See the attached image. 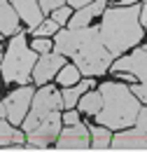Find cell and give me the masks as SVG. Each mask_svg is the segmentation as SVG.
Returning <instances> with one entry per match:
<instances>
[{"mask_svg": "<svg viewBox=\"0 0 147 152\" xmlns=\"http://www.w3.org/2000/svg\"><path fill=\"white\" fill-rule=\"evenodd\" d=\"M54 52L63 56H73L75 66L84 77L103 75L112 66V54L100 38L98 26H84V28H65L56 33Z\"/></svg>", "mask_w": 147, "mask_h": 152, "instance_id": "obj_1", "label": "cell"}, {"mask_svg": "<svg viewBox=\"0 0 147 152\" xmlns=\"http://www.w3.org/2000/svg\"><path fill=\"white\" fill-rule=\"evenodd\" d=\"M140 5H117L105 7L100 21V38L112 56H119L140 45L143 40V23H140Z\"/></svg>", "mask_w": 147, "mask_h": 152, "instance_id": "obj_2", "label": "cell"}, {"mask_svg": "<svg viewBox=\"0 0 147 152\" xmlns=\"http://www.w3.org/2000/svg\"><path fill=\"white\" fill-rule=\"evenodd\" d=\"M103 94V108L96 115V122L108 129H129L135 124V117L140 113V98L131 91L129 84L124 82H103L98 87Z\"/></svg>", "mask_w": 147, "mask_h": 152, "instance_id": "obj_3", "label": "cell"}, {"mask_svg": "<svg viewBox=\"0 0 147 152\" xmlns=\"http://www.w3.org/2000/svg\"><path fill=\"white\" fill-rule=\"evenodd\" d=\"M33 66H35V49L28 47L26 35L19 31L9 40L7 54L2 56V63H0L5 84H14V82L17 84H28L33 80Z\"/></svg>", "mask_w": 147, "mask_h": 152, "instance_id": "obj_4", "label": "cell"}, {"mask_svg": "<svg viewBox=\"0 0 147 152\" xmlns=\"http://www.w3.org/2000/svg\"><path fill=\"white\" fill-rule=\"evenodd\" d=\"M63 108V94L54 89V87H47V84H42V89L33 94V101H31V110L26 115V119H23V129L26 133L33 131L40 122H44L49 115L58 113Z\"/></svg>", "mask_w": 147, "mask_h": 152, "instance_id": "obj_5", "label": "cell"}, {"mask_svg": "<svg viewBox=\"0 0 147 152\" xmlns=\"http://www.w3.org/2000/svg\"><path fill=\"white\" fill-rule=\"evenodd\" d=\"M110 70L112 73H117V70H129V73H133L138 82L129 84V87H131V91L140 98V103L147 105V49L133 47L131 54H124V56H119L112 63Z\"/></svg>", "mask_w": 147, "mask_h": 152, "instance_id": "obj_6", "label": "cell"}, {"mask_svg": "<svg viewBox=\"0 0 147 152\" xmlns=\"http://www.w3.org/2000/svg\"><path fill=\"white\" fill-rule=\"evenodd\" d=\"M61 124H63V115H58V113L49 115L44 122L37 124L33 131L26 133V140H28L26 150H47L56 138H58V133H61Z\"/></svg>", "mask_w": 147, "mask_h": 152, "instance_id": "obj_7", "label": "cell"}, {"mask_svg": "<svg viewBox=\"0 0 147 152\" xmlns=\"http://www.w3.org/2000/svg\"><path fill=\"white\" fill-rule=\"evenodd\" d=\"M33 94H35V89H33V87H28V84H23V87L17 89V91H9V96L5 98L7 119H9L14 126H17V124H23L26 115H28V110H31Z\"/></svg>", "mask_w": 147, "mask_h": 152, "instance_id": "obj_8", "label": "cell"}, {"mask_svg": "<svg viewBox=\"0 0 147 152\" xmlns=\"http://www.w3.org/2000/svg\"><path fill=\"white\" fill-rule=\"evenodd\" d=\"M89 126H84L82 122L68 124V129L58 133L56 138V150H89Z\"/></svg>", "mask_w": 147, "mask_h": 152, "instance_id": "obj_9", "label": "cell"}, {"mask_svg": "<svg viewBox=\"0 0 147 152\" xmlns=\"http://www.w3.org/2000/svg\"><path fill=\"white\" fill-rule=\"evenodd\" d=\"M65 66V56L63 54H58V52H47V54H40V58L35 61V66H33V80H35V84H47L52 77L61 70Z\"/></svg>", "mask_w": 147, "mask_h": 152, "instance_id": "obj_10", "label": "cell"}, {"mask_svg": "<svg viewBox=\"0 0 147 152\" xmlns=\"http://www.w3.org/2000/svg\"><path fill=\"white\" fill-rule=\"evenodd\" d=\"M112 150H147V131L129 129L112 136Z\"/></svg>", "mask_w": 147, "mask_h": 152, "instance_id": "obj_11", "label": "cell"}, {"mask_svg": "<svg viewBox=\"0 0 147 152\" xmlns=\"http://www.w3.org/2000/svg\"><path fill=\"white\" fill-rule=\"evenodd\" d=\"M105 7H108V0H93L89 5L79 7L73 17H70L68 28H84V26H91L93 17H100V14L105 12Z\"/></svg>", "mask_w": 147, "mask_h": 152, "instance_id": "obj_12", "label": "cell"}, {"mask_svg": "<svg viewBox=\"0 0 147 152\" xmlns=\"http://www.w3.org/2000/svg\"><path fill=\"white\" fill-rule=\"evenodd\" d=\"M12 5L17 10V14L28 23V31L37 28L44 21V12L40 7V0H12Z\"/></svg>", "mask_w": 147, "mask_h": 152, "instance_id": "obj_13", "label": "cell"}, {"mask_svg": "<svg viewBox=\"0 0 147 152\" xmlns=\"http://www.w3.org/2000/svg\"><path fill=\"white\" fill-rule=\"evenodd\" d=\"M0 33L2 35H14L19 33V14L12 2L0 0Z\"/></svg>", "mask_w": 147, "mask_h": 152, "instance_id": "obj_14", "label": "cell"}, {"mask_svg": "<svg viewBox=\"0 0 147 152\" xmlns=\"http://www.w3.org/2000/svg\"><path fill=\"white\" fill-rule=\"evenodd\" d=\"M93 87V80L91 77H87V80H79L77 84H73V87H65L61 94H63V108H75L77 103H79V98H82V94L84 91H89Z\"/></svg>", "mask_w": 147, "mask_h": 152, "instance_id": "obj_15", "label": "cell"}, {"mask_svg": "<svg viewBox=\"0 0 147 152\" xmlns=\"http://www.w3.org/2000/svg\"><path fill=\"white\" fill-rule=\"evenodd\" d=\"M23 140H26V136L19 131V129H14L12 122H5L0 117V148L5 150L9 145H23Z\"/></svg>", "mask_w": 147, "mask_h": 152, "instance_id": "obj_16", "label": "cell"}, {"mask_svg": "<svg viewBox=\"0 0 147 152\" xmlns=\"http://www.w3.org/2000/svg\"><path fill=\"white\" fill-rule=\"evenodd\" d=\"M79 110L84 115H89V117H96V115L100 113V108H103V94L100 91H84L82 98H79Z\"/></svg>", "mask_w": 147, "mask_h": 152, "instance_id": "obj_17", "label": "cell"}, {"mask_svg": "<svg viewBox=\"0 0 147 152\" xmlns=\"http://www.w3.org/2000/svg\"><path fill=\"white\" fill-rule=\"evenodd\" d=\"M110 145H112L110 129L103 126V124L91 126V148H93V150H110Z\"/></svg>", "mask_w": 147, "mask_h": 152, "instance_id": "obj_18", "label": "cell"}, {"mask_svg": "<svg viewBox=\"0 0 147 152\" xmlns=\"http://www.w3.org/2000/svg\"><path fill=\"white\" fill-rule=\"evenodd\" d=\"M79 77H82L79 68H77L75 63H70V66H63V68L56 73V82H58L61 87H73V84L79 82Z\"/></svg>", "mask_w": 147, "mask_h": 152, "instance_id": "obj_19", "label": "cell"}, {"mask_svg": "<svg viewBox=\"0 0 147 152\" xmlns=\"http://www.w3.org/2000/svg\"><path fill=\"white\" fill-rule=\"evenodd\" d=\"M33 35H37V38H47V35H56L58 33V23H56L54 19H47V21H42L37 28H33L31 31Z\"/></svg>", "mask_w": 147, "mask_h": 152, "instance_id": "obj_20", "label": "cell"}, {"mask_svg": "<svg viewBox=\"0 0 147 152\" xmlns=\"http://www.w3.org/2000/svg\"><path fill=\"white\" fill-rule=\"evenodd\" d=\"M70 17H73V10L70 7H56V10H52V19L58 23V26H63V23H68L70 21Z\"/></svg>", "mask_w": 147, "mask_h": 152, "instance_id": "obj_21", "label": "cell"}, {"mask_svg": "<svg viewBox=\"0 0 147 152\" xmlns=\"http://www.w3.org/2000/svg\"><path fill=\"white\" fill-rule=\"evenodd\" d=\"M33 49H35L37 54H47V52H52V40H49V38H35V40H33Z\"/></svg>", "mask_w": 147, "mask_h": 152, "instance_id": "obj_22", "label": "cell"}, {"mask_svg": "<svg viewBox=\"0 0 147 152\" xmlns=\"http://www.w3.org/2000/svg\"><path fill=\"white\" fill-rule=\"evenodd\" d=\"M135 129L147 131V105H143L140 113H138V117H135Z\"/></svg>", "mask_w": 147, "mask_h": 152, "instance_id": "obj_23", "label": "cell"}, {"mask_svg": "<svg viewBox=\"0 0 147 152\" xmlns=\"http://www.w3.org/2000/svg\"><path fill=\"white\" fill-rule=\"evenodd\" d=\"M63 2H68V0H40V7H42V12H52L56 7H61Z\"/></svg>", "mask_w": 147, "mask_h": 152, "instance_id": "obj_24", "label": "cell"}, {"mask_svg": "<svg viewBox=\"0 0 147 152\" xmlns=\"http://www.w3.org/2000/svg\"><path fill=\"white\" fill-rule=\"evenodd\" d=\"M77 122H79V113H77V110H73V108L63 115V124H65V126H68V124H77Z\"/></svg>", "mask_w": 147, "mask_h": 152, "instance_id": "obj_25", "label": "cell"}, {"mask_svg": "<svg viewBox=\"0 0 147 152\" xmlns=\"http://www.w3.org/2000/svg\"><path fill=\"white\" fill-rule=\"evenodd\" d=\"M89 2H93V0H68V5H70V7H75V10H79V7L89 5Z\"/></svg>", "mask_w": 147, "mask_h": 152, "instance_id": "obj_26", "label": "cell"}, {"mask_svg": "<svg viewBox=\"0 0 147 152\" xmlns=\"http://www.w3.org/2000/svg\"><path fill=\"white\" fill-rule=\"evenodd\" d=\"M140 23H143V28L147 31V5H143V10H140Z\"/></svg>", "mask_w": 147, "mask_h": 152, "instance_id": "obj_27", "label": "cell"}, {"mask_svg": "<svg viewBox=\"0 0 147 152\" xmlns=\"http://www.w3.org/2000/svg\"><path fill=\"white\" fill-rule=\"evenodd\" d=\"M0 117H7V110H5V101H0Z\"/></svg>", "mask_w": 147, "mask_h": 152, "instance_id": "obj_28", "label": "cell"}, {"mask_svg": "<svg viewBox=\"0 0 147 152\" xmlns=\"http://www.w3.org/2000/svg\"><path fill=\"white\" fill-rule=\"evenodd\" d=\"M133 2H138V0H119V5H133Z\"/></svg>", "mask_w": 147, "mask_h": 152, "instance_id": "obj_29", "label": "cell"}, {"mask_svg": "<svg viewBox=\"0 0 147 152\" xmlns=\"http://www.w3.org/2000/svg\"><path fill=\"white\" fill-rule=\"evenodd\" d=\"M143 49H147V42H145V45H143Z\"/></svg>", "mask_w": 147, "mask_h": 152, "instance_id": "obj_30", "label": "cell"}, {"mask_svg": "<svg viewBox=\"0 0 147 152\" xmlns=\"http://www.w3.org/2000/svg\"><path fill=\"white\" fill-rule=\"evenodd\" d=\"M0 63H2V54H0Z\"/></svg>", "mask_w": 147, "mask_h": 152, "instance_id": "obj_31", "label": "cell"}, {"mask_svg": "<svg viewBox=\"0 0 147 152\" xmlns=\"http://www.w3.org/2000/svg\"><path fill=\"white\" fill-rule=\"evenodd\" d=\"M0 38H2V33H0Z\"/></svg>", "mask_w": 147, "mask_h": 152, "instance_id": "obj_32", "label": "cell"}, {"mask_svg": "<svg viewBox=\"0 0 147 152\" xmlns=\"http://www.w3.org/2000/svg\"><path fill=\"white\" fill-rule=\"evenodd\" d=\"M145 2H147V0H145Z\"/></svg>", "mask_w": 147, "mask_h": 152, "instance_id": "obj_33", "label": "cell"}]
</instances>
